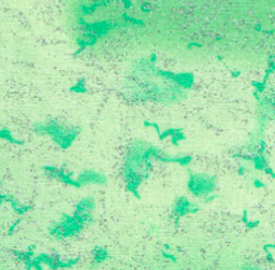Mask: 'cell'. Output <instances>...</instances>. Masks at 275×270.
<instances>
[{"mask_svg": "<svg viewBox=\"0 0 275 270\" xmlns=\"http://www.w3.org/2000/svg\"><path fill=\"white\" fill-rule=\"evenodd\" d=\"M0 137L3 138V139H7V140H9V141H12V142H14V143H16V141L13 139L12 136H11V132L8 130H0Z\"/></svg>", "mask_w": 275, "mask_h": 270, "instance_id": "obj_1", "label": "cell"}]
</instances>
